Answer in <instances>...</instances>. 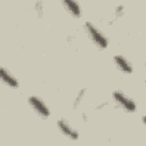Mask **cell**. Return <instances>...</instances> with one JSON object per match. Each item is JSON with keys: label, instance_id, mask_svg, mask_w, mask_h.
I'll return each mask as SVG.
<instances>
[{"label": "cell", "instance_id": "cell-11", "mask_svg": "<svg viewBox=\"0 0 146 146\" xmlns=\"http://www.w3.org/2000/svg\"><path fill=\"white\" fill-rule=\"evenodd\" d=\"M145 67H146V63H145Z\"/></svg>", "mask_w": 146, "mask_h": 146}, {"label": "cell", "instance_id": "cell-2", "mask_svg": "<svg viewBox=\"0 0 146 146\" xmlns=\"http://www.w3.org/2000/svg\"><path fill=\"white\" fill-rule=\"evenodd\" d=\"M112 96H113L114 102H115L120 107H122V110H124L125 112L132 113V112L136 111V108H137L136 103H135L130 97H128L127 95H124L122 91L115 90V91H113Z\"/></svg>", "mask_w": 146, "mask_h": 146}, {"label": "cell", "instance_id": "cell-5", "mask_svg": "<svg viewBox=\"0 0 146 146\" xmlns=\"http://www.w3.org/2000/svg\"><path fill=\"white\" fill-rule=\"evenodd\" d=\"M113 60H114V64L116 65V67H117L121 72H123V73H125V74L132 73L133 67H132L131 63H130L124 56H122V55H115V56L113 57Z\"/></svg>", "mask_w": 146, "mask_h": 146}, {"label": "cell", "instance_id": "cell-10", "mask_svg": "<svg viewBox=\"0 0 146 146\" xmlns=\"http://www.w3.org/2000/svg\"><path fill=\"white\" fill-rule=\"evenodd\" d=\"M141 121H143V123L146 125V115H143V116H141Z\"/></svg>", "mask_w": 146, "mask_h": 146}, {"label": "cell", "instance_id": "cell-3", "mask_svg": "<svg viewBox=\"0 0 146 146\" xmlns=\"http://www.w3.org/2000/svg\"><path fill=\"white\" fill-rule=\"evenodd\" d=\"M29 103L31 107L42 117H48L50 115V110L48 105L38 96H30L29 97Z\"/></svg>", "mask_w": 146, "mask_h": 146}, {"label": "cell", "instance_id": "cell-8", "mask_svg": "<svg viewBox=\"0 0 146 146\" xmlns=\"http://www.w3.org/2000/svg\"><path fill=\"white\" fill-rule=\"evenodd\" d=\"M84 92H86V89H82V90H80V92H79V95L76 96V98H75V102H74V104H73V106H74V107H76V106L79 105V103L81 102V98L83 97Z\"/></svg>", "mask_w": 146, "mask_h": 146}, {"label": "cell", "instance_id": "cell-4", "mask_svg": "<svg viewBox=\"0 0 146 146\" xmlns=\"http://www.w3.org/2000/svg\"><path fill=\"white\" fill-rule=\"evenodd\" d=\"M57 128L60 130V132L63 135H65L66 137H68L72 140H76L79 138V132L64 119H59L57 121Z\"/></svg>", "mask_w": 146, "mask_h": 146}, {"label": "cell", "instance_id": "cell-6", "mask_svg": "<svg viewBox=\"0 0 146 146\" xmlns=\"http://www.w3.org/2000/svg\"><path fill=\"white\" fill-rule=\"evenodd\" d=\"M0 75H1V80H2V82L6 84V86H8V87H10V88H17L19 84H18V81L16 80V78H14L13 75H11V73L9 72V71H7L5 67H1V70H0Z\"/></svg>", "mask_w": 146, "mask_h": 146}, {"label": "cell", "instance_id": "cell-9", "mask_svg": "<svg viewBox=\"0 0 146 146\" xmlns=\"http://www.w3.org/2000/svg\"><path fill=\"white\" fill-rule=\"evenodd\" d=\"M122 11H123V6H122V5H121V6H117V7H116V15L120 16V15L122 14Z\"/></svg>", "mask_w": 146, "mask_h": 146}, {"label": "cell", "instance_id": "cell-1", "mask_svg": "<svg viewBox=\"0 0 146 146\" xmlns=\"http://www.w3.org/2000/svg\"><path fill=\"white\" fill-rule=\"evenodd\" d=\"M84 27H86V31H87L89 38L91 39V41H92L98 48L105 49V48L108 46V40H107V38L105 36V34H104L95 24H92L91 22H86V23H84Z\"/></svg>", "mask_w": 146, "mask_h": 146}, {"label": "cell", "instance_id": "cell-7", "mask_svg": "<svg viewBox=\"0 0 146 146\" xmlns=\"http://www.w3.org/2000/svg\"><path fill=\"white\" fill-rule=\"evenodd\" d=\"M62 5L66 8V10L74 17H79L81 15V8H80V5L76 2V1H73V0H64L62 1Z\"/></svg>", "mask_w": 146, "mask_h": 146}]
</instances>
